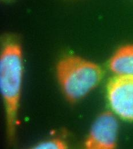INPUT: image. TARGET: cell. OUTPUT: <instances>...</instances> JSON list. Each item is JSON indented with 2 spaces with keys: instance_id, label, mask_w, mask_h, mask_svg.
<instances>
[{
  "instance_id": "cell-3",
  "label": "cell",
  "mask_w": 133,
  "mask_h": 149,
  "mask_svg": "<svg viewBox=\"0 0 133 149\" xmlns=\"http://www.w3.org/2000/svg\"><path fill=\"white\" fill-rule=\"evenodd\" d=\"M107 96L110 107L116 114L133 121V76L115 77L108 85Z\"/></svg>"
},
{
  "instance_id": "cell-5",
  "label": "cell",
  "mask_w": 133,
  "mask_h": 149,
  "mask_svg": "<svg viewBox=\"0 0 133 149\" xmlns=\"http://www.w3.org/2000/svg\"><path fill=\"white\" fill-rule=\"evenodd\" d=\"M109 67L118 76H133V45L120 48L110 59Z\"/></svg>"
},
{
  "instance_id": "cell-2",
  "label": "cell",
  "mask_w": 133,
  "mask_h": 149,
  "mask_svg": "<svg viewBox=\"0 0 133 149\" xmlns=\"http://www.w3.org/2000/svg\"><path fill=\"white\" fill-rule=\"evenodd\" d=\"M57 76L67 99L74 102L97 86L102 77V71L91 61L78 56H66L57 64Z\"/></svg>"
},
{
  "instance_id": "cell-1",
  "label": "cell",
  "mask_w": 133,
  "mask_h": 149,
  "mask_svg": "<svg viewBox=\"0 0 133 149\" xmlns=\"http://www.w3.org/2000/svg\"><path fill=\"white\" fill-rule=\"evenodd\" d=\"M23 73L21 49L16 43L7 44L0 58V90L6 116L8 135L13 138L19 106Z\"/></svg>"
},
{
  "instance_id": "cell-4",
  "label": "cell",
  "mask_w": 133,
  "mask_h": 149,
  "mask_svg": "<svg viewBox=\"0 0 133 149\" xmlns=\"http://www.w3.org/2000/svg\"><path fill=\"white\" fill-rule=\"evenodd\" d=\"M118 125L114 115L107 112L99 116L86 141L88 149H113L116 146Z\"/></svg>"
},
{
  "instance_id": "cell-6",
  "label": "cell",
  "mask_w": 133,
  "mask_h": 149,
  "mask_svg": "<svg viewBox=\"0 0 133 149\" xmlns=\"http://www.w3.org/2000/svg\"><path fill=\"white\" fill-rule=\"evenodd\" d=\"M65 143L58 139H54L41 142L35 146L37 149H65L67 148Z\"/></svg>"
}]
</instances>
